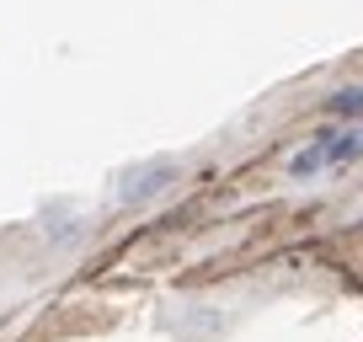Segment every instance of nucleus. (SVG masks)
Returning a JSON list of instances; mask_svg holds the SVG:
<instances>
[{
  "label": "nucleus",
  "mask_w": 363,
  "mask_h": 342,
  "mask_svg": "<svg viewBox=\"0 0 363 342\" xmlns=\"http://www.w3.org/2000/svg\"><path fill=\"white\" fill-rule=\"evenodd\" d=\"M171 177H177V166H150V171H139V182H123V187H118V198H123V204H139V198L160 193Z\"/></svg>",
  "instance_id": "f257e3e1"
},
{
  "label": "nucleus",
  "mask_w": 363,
  "mask_h": 342,
  "mask_svg": "<svg viewBox=\"0 0 363 342\" xmlns=\"http://www.w3.org/2000/svg\"><path fill=\"white\" fill-rule=\"evenodd\" d=\"M320 150H326V166H347V160L363 155V134L347 128V134H320Z\"/></svg>",
  "instance_id": "f03ea898"
},
{
  "label": "nucleus",
  "mask_w": 363,
  "mask_h": 342,
  "mask_svg": "<svg viewBox=\"0 0 363 342\" xmlns=\"http://www.w3.org/2000/svg\"><path fill=\"white\" fill-rule=\"evenodd\" d=\"M326 107H331L337 118H363V92H358V86H342V92L331 96Z\"/></svg>",
  "instance_id": "7ed1b4c3"
}]
</instances>
